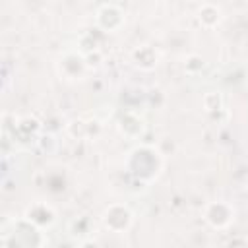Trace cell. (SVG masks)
Wrapping results in <instances>:
<instances>
[{
    "mask_svg": "<svg viewBox=\"0 0 248 248\" xmlns=\"http://www.w3.org/2000/svg\"><path fill=\"white\" fill-rule=\"evenodd\" d=\"M128 165L136 176H140L141 180H151L153 176H157V172L161 169V157L153 147L141 145L130 153Z\"/></svg>",
    "mask_w": 248,
    "mask_h": 248,
    "instance_id": "cell-1",
    "label": "cell"
},
{
    "mask_svg": "<svg viewBox=\"0 0 248 248\" xmlns=\"http://www.w3.org/2000/svg\"><path fill=\"white\" fill-rule=\"evenodd\" d=\"M205 221L215 229H225L234 221V207L227 202H211L205 207Z\"/></svg>",
    "mask_w": 248,
    "mask_h": 248,
    "instance_id": "cell-2",
    "label": "cell"
},
{
    "mask_svg": "<svg viewBox=\"0 0 248 248\" xmlns=\"http://www.w3.org/2000/svg\"><path fill=\"white\" fill-rule=\"evenodd\" d=\"M103 223L107 229L114 231V232H122L132 225V211L126 205L114 203L110 207L105 209L103 213Z\"/></svg>",
    "mask_w": 248,
    "mask_h": 248,
    "instance_id": "cell-3",
    "label": "cell"
},
{
    "mask_svg": "<svg viewBox=\"0 0 248 248\" xmlns=\"http://www.w3.org/2000/svg\"><path fill=\"white\" fill-rule=\"evenodd\" d=\"M97 23L105 29V31H116L122 23H124V16L122 12L112 6V4H107L103 6L99 12H97Z\"/></svg>",
    "mask_w": 248,
    "mask_h": 248,
    "instance_id": "cell-4",
    "label": "cell"
},
{
    "mask_svg": "<svg viewBox=\"0 0 248 248\" xmlns=\"http://www.w3.org/2000/svg\"><path fill=\"white\" fill-rule=\"evenodd\" d=\"M25 219L29 223H33L35 227H48L54 223V211L50 205L39 202V203H33L31 207H27Z\"/></svg>",
    "mask_w": 248,
    "mask_h": 248,
    "instance_id": "cell-5",
    "label": "cell"
},
{
    "mask_svg": "<svg viewBox=\"0 0 248 248\" xmlns=\"http://www.w3.org/2000/svg\"><path fill=\"white\" fill-rule=\"evenodd\" d=\"M134 60H136V64H138L140 68L151 70V68H155V64H157V54L153 52L151 46H140V48L134 50Z\"/></svg>",
    "mask_w": 248,
    "mask_h": 248,
    "instance_id": "cell-6",
    "label": "cell"
},
{
    "mask_svg": "<svg viewBox=\"0 0 248 248\" xmlns=\"http://www.w3.org/2000/svg\"><path fill=\"white\" fill-rule=\"evenodd\" d=\"M198 17H200V21H202L205 27H213V25L219 21V10H217L215 6H211V4H205V6L198 12Z\"/></svg>",
    "mask_w": 248,
    "mask_h": 248,
    "instance_id": "cell-7",
    "label": "cell"
},
{
    "mask_svg": "<svg viewBox=\"0 0 248 248\" xmlns=\"http://www.w3.org/2000/svg\"><path fill=\"white\" fill-rule=\"evenodd\" d=\"M246 198H248V188H246Z\"/></svg>",
    "mask_w": 248,
    "mask_h": 248,
    "instance_id": "cell-8",
    "label": "cell"
}]
</instances>
